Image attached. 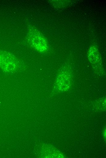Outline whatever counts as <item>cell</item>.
Masks as SVG:
<instances>
[{
  "label": "cell",
  "mask_w": 106,
  "mask_h": 158,
  "mask_svg": "<svg viewBox=\"0 0 106 158\" xmlns=\"http://www.w3.org/2000/svg\"><path fill=\"white\" fill-rule=\"evenodd\" d=\"M28 40L31 44L37 50L43 51L47 50L46 41L43 36L37 30L31 29L28 35Z\"/></svg>",
  "instance_id": "cell-1"
},
{
  "label": "cell",
  "mask_w": 106,
  "mask_h": 158,
  "mask_svg": "<svg viewBox=\"0 0 106 158\" xmlns=\"http://www.w3.org/2000/svg\"><path fill=\"white\" fill-rule=\"evenodd\" d=\"M70 76L68 74L61 73L57 79L56 84L58 86L69 87L70 83Z\"/></svg>",
  "instance_id": "cell-2"
}]
</instances>
